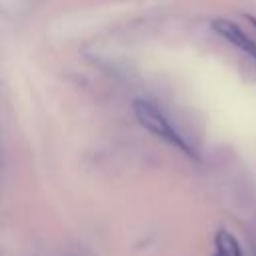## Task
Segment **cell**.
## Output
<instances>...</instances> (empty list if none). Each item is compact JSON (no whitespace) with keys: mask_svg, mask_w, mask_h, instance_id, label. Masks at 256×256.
<instances>
[{"mask_svg":"<svg viewBox=\"0 0 256 256\" xmlns=\"http://www.w3.org/2000/svg\"><path fill=\"white\" fill-rule=\"evenodd\" d=\"M212 256H242L240 242L236 236L224 228H220L214 236V254Z\"/></svg>","mask_w":256,"mask_h":256,"instance_id":"3","label":"cell"},{"mask_svg":"<svg viewBox=\"0 0 256 256\" xmlns=\"http://www.w3.org/2000/svg\"><path fill=\"white\" fill-rule=\"evenodd\" d=\"M212 30H214L218 36H222L226 42H230L232 46L240 48L244 54H248L250 58L256 60V42H254L252 38H248L234 22L224 20V18H218V20L212 22Z\"/></svg>","mask_w":256,"mask_h":256,"instance_id":"2","label":"cell"},{"mask_svg":"<svg viewBox=\"0 0 256 256\" xmlns=\"http://www.w3.org/2000/svg\"><path fill=\"white\" fill-rule=\"evenodd\" d=\"M248 20H250V22H252V26L256 28V18H252V16H248Z\"/></svg>","mask_w":256,"mask_h":256,"instance_id":"4","label":"cell"},{"mask_svg":"<svg viewBox=\"0 0 256 256\" xmlns=\"http://www.w3.org/2000/svg\"><path fill=\"white\" fill-rule=\"evenodd\" d=\"M132 108H134V114L138 118V122L148 130L152 132L154 136H158L160 140L168 142L170 146H174L176 150H180L182 154H186L188 158H196L194 154V148L188 144V140L172 126V122L168 120V116L150 100H144V98H136L132 102Z\"/></svg>","mask_w":256,"mask_h":256,"instance_id":"1","label":"cell"}]
</instances>
